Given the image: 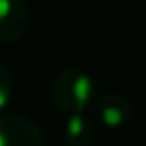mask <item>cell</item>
I'll use <instances>...</instances> for the list:
<instances>
[{
  "instance_id": "1",
  "label": "cell",
  "mask_w": 146,
  "mask_h": 146,
  "mask_svg": "<svg viewBox=\"0 0 146 146\" xmlns=\"http://www.w3.org/2000/svg\"><path fill=\"white\" fill-rule=\"evenodd\" d=\"M51 98L60 111L82 114L94 98V82L81 69H64L52 81Z\"/></svg>"
},
{
  "instance_id": "2",
  "label": "cell",
  "mask_w": 146,
  "mask_h": 146,
  "mask_svg": "<svg viewBox=\"0 0 146 146\" xmlns=\"http://www.w3.org/2000/svg\"><path fill=\"white\" fill-rule=\"evenodd\" d=\"M0 146H47V141L30 118L23 114H2Z\"/></svg>"
},
{
  "instance_id": "3",
  "label": "cell",
  "mask_w": 146,
  "mask_h": 146,
  "mask_svg": "<svg viewBox=\"0 0 146 146\" xmlns=\"http://www.w3.org/2000/svg\"><path fill=\"white\" fill-rule=\"evenodd\" d=\"M30 13L25 0H0V41L15 43L26 34Z\"/></svg>"
},
{
  "instance_id": "4",
  "label": "cell",
  "mask_w": 146,
  "mask_h": 146,
  "mask_svg": "<svg viewBox=\"0 0 146 146\" xmlns=\"http://www.w3.org/2000/svg\"><path fill=\"white\" fill-rule=\"evenodd\" d=\"M133 107L122 94H105L96 103V118L107 127H120L131 118Z\"/></svg>"
},
{
  "instance_id": "5",
  "label": "cell",
  "mask_w": 146,
  "mask_h": 146,
  "mask_svg": "<svg viewBox=\"0 0 146 146\" xmlns=\"http://www.w3.org/2000/svg\"><path fill=\"white\" fill-rule=\"evenodd\" d=\"M96 129L84 114H71L62 131V146H92Z\"/></svg>"
},
{
  "instance_id": "6",
  "label": "cell",
  "mask_w": 146,
  "mask_h": 146,
  "mask_svg": "<svg viewBox=\"0 0 146 146\" xmlns=\"http://www.w3.org/2000/svg\"><path fill=\"white\" fill-rule=\"evenodd\" d=\"M11 88H13V81L9 71L0 64V109H4L8 105L9 98H11Z\"/></svg>"
}]
</instances>
